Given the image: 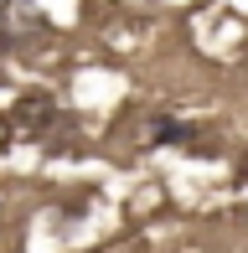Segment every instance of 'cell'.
I'll use <instances>...</instances> for the list:
<instances>
[{
    "instance_id": "1",
    "label": "cell",
    "mask_w": 248,
    "mask_h": 253,
    "mask_svg": "<svg viewBox=\"0 0 248 253\" xmlns=\"http://www.w3.org/2000/svg\"><path fill=\"white\" fill-rule=\"evenodd\" d=\"M52 42V21L41 16L31 0H5L0 5V47L10 52H37Z\"/></svg>"
},
{
    "instance_id": "2",
    "label": "cell",
    "mask_w": 248,
    "mask_h": 253,
    "mask_svg": "<svg viewBox=\"0 0 248 253\" xmlns=\"http://www.w3.org/2000/svg\"><path fill=\"white\" fill-rule=\"evenodd\" d=\"M150 145H176V150H191V155H217V129L212 124H197V119H176V114H155L150 119Z\"/></svg>"
},
{
    "instance_id": "3",
    "label": "cell",
    "mask_w": 248,
    "mask_h": 253,
    "mask_svg": "<svg viewBox=\"0 0 248 253\" xmlns=\"http://www.w3.org/2000/svg\"><path fill=\"white\" fill-rule=\"evenodd\" d=\"M10 119L21 124V134H37V140H47L57 124H67L62 114H57V103H52L47 93H26V98L16 103V114H10Z\"/></svg>"
},
{
    "instance_id": "4",
    "label": "cell",
    "mask_w": 248,
    "mask_h": 253,
    "mask_svg": "<svg viewBox=\"0 0 248 253\" xmlns=\"http://www.w3.org/2000/svg\"><path fill=\"white\" fill-rule=\"evenodd\" d=\"M233 181H238V186H248V145H243V155H238V166H233Z\"/></svg>"
}]
</instances>
